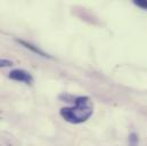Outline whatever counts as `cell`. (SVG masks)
Wrapping results in <instances>:
<instances>
[{"instance_id":"cell-3","label":"cell","mask_w":147,"mask_h":146,"mask_svg":"<svg viewBox=\"0 0 147 146\" xmlns=\"http://www.w3.org/2000/svg\"><path fill=\"white\" fill-rule=\"evenodd\" d=\"M20 43H22L25 48H28V49H30V50H32L33 53H36L38 55H40V56H42V57H49L45 51H42V50H40L38 47L36 46H33V45H31V43H29V42H26V41H24V40H17Z\"/></svg>"},{"instance_id":"cell-2","label":"cell","mask_w":147,"mask_h":146,"mask_svg":"<svg viewBox=\"0 0 147 146\" xmlns=\"http://www.w3.org/2000/svg\"><path fill=\"white\" fill-rule=\"evenodd\" d=\"M9 79L15 80V81H22V82H25L28 84H32L33 83V76L28 71L20 70V69L13 70L11 72L9 73Z\"/></svg>"},{"instance_id":"cell-1","label":"cell","mask_w":147,"mask_h":146,"mask_svg":"<svg viewBox=\"0 0 147 146\" xmlns=\"http://www.w3.org/2000/svg\"><path fill=\"white\" fill-rule=\"evenodd\" d=\"M94 112V104L87 96H80L75 98V105L72 107H63L61 110L62 118L73 124L86 122Z\"/></svg>"},{"instance_id":"cell-5","label":"cell","mask_w":147,"mask_h":146,"mask_svg":"<svg viewBox=\"0 0 147 146\" xmlns=\"http://www.w3.org/2000/svg\"><path fill=\"white\" fill-rule=\"evenodd\" d=\"M13 65V62L11 61H8V59H1L0 58V68H9Z\"/></svg>"},{"instance_id":"cell-4","label":"cell","mask_w":147,"mask_h":146,"mask_svg":"<svg viewBox=\"0 0 147 146\" xmlns=\"http://www.w3.org/2000/svg\"><path fill=\"white\" fill-rule=\"evenodd\" d=\"M138 143H139V141H138V136H137L135 132L130 134V136H129V145L138 146Z\"/></svg>"},{"instance_id":"cell-6","label":"cell","mask_w":147,"mask_h":146,"mask_svg":"<svg viewBox=\"0 0 147 146\" xmlns=\"http://www.w3.org/2000/svg\"><path fill=\"white\" fill-rule=\"evenodd\" d=\"M134 2H135V5H137L138 7L147 9V0H138V1H134Z\"/></svg>"}]
</instances>
